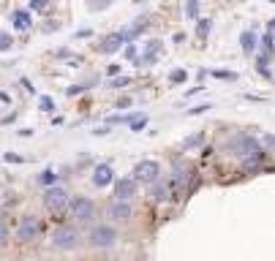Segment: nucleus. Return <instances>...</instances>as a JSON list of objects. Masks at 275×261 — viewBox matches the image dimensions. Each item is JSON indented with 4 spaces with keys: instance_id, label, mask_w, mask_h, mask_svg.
I'll return each instance as SVG.
<instances>
[{
    "instance_id": "f257e3e1",
    "label": "nucleus",
    "mask_w": 275,
    "mask_h": 261,
    "mask_svg": "<svg viewBox=\"0 0 275 261\" xmlns=\"http://www.w3.org/2000/svg\"><path fill=\"white\" fill-rule=\"evenodd\" d=\"M82 245V232H79V226H74V223H63V226H58L52 232V237H49V248L52 250H74Z\"/></svg>"
},
{
    "instance_id": "f03ea898",
    "label": "nucleus",
    "mask_w": 275,
    "mask_h": 261,
    "mask_svg": "<svg viewBox=\"0 0 275 261\" xmlns=\"http://www.w3.org/2000/svg\"><path fill=\"white\" fill-rule=\"evenodd\" d=\"M68 209L76 218V223H93L95 215H98V207H95L93 199L88 196H71L68 199Z\"/></svg>"
},
{
    "instance_id": "7ed1b4c3",
    "label": "nucleus",
    "mask_w": 275,
    "mask_h": 261,
    "mask_svg": "<svg viewBox=\"0 0 275 261\" xmlns=\"http://www.w3.org/2000/svg\"><path fill=\"white\" fill-rule=\"evenodd\" d=\"M117 239H120V234H117V229L109 226V223H98V226H93L88 234V245L90 248H98V250L112 248Z\"/></svg>"
},
{
    "instance_id": "20e7f679",
    "label": "nucleus",
    "mask_w": 275,
    "mask_h": 261,
    "mask_svg": "<svg viewBox=\"0 0 275 261\" xmlns=\"http://www.w3.org/2000/svg\"><path fill=\"white\" fill-rule=\"evenodd\" d=\"M44 226H41V218L38 215H22L19 218V226H17V239L25 245L35 242V239L41 237Z\"/></svg>"
},
{
    "instance_id": "39448f33",
    "label": "nucleus",
    "mask_w": 275,
    "mask_h": 261,
    "mask_svg": "<svg viewBox=\"0 0 275 261\" xmlns=\"http://www.w3.org/2000/svg\"><path fill=\"white\" fill-rule=\"evenodd\" d=\"M161 55H164V41L150 38V41H145V44H142V49H139V55H136L134 65H136V68H150V65L158 63Z\"/></svg>"
},
{
    "instance_id": "423d86ee",
    "label": "nucleus",
    "mask_w": 275,
    "mask_h": 261,
    "mask_svg": "<svg viewBox=\"0 0 275 261\" xmlns=\"http://www.w3.org/2000/svg\"><path fill=\"white\" fill-rule=\"evenodd\" d=\"M44 207H47V212H52V215H60L65 207H68V193H65V188H60V185H52V188H44Z\"/></svg>"
},
{
    "instance_id": "0eeeda50",
    "label": "nucleus",
    "mask_w": 275,
    "mask_h": 261,
    "mask_svg": "<svg viewBox=\"0 0 275 261\" xmlns=\"http://www.w3.org/2000/svg\"><path fill=\"white\" fill-rule=\"evenodd\" d=\"M161 177V163L153 161V158H145V161H139L134 166V180L142 182V185H150V182H155Z\"/></svg>"
},
{
    "instance_id": "6e6552de",
    "label": "nucleus",
    "mask_w": 275,
    "mask_h": 261,
    "mask_svg": "<svg viewBox=\"0 0 275 261\" xmlns=\"http://www.w3.org/2000/svg\"><path fill=\"white\" fill-rule=\"evenodd\" d=\"M191 177H193L191 163H185L183 158H177V161L172 163V180H169V185L175 188V191H185V185L191 182Z\"/></svg>"
},
{
    "instance_id": "1a4fd4ad",
    "label": "nucleus",
    "mask_w": 275,
    "mask_h": 261,
    "mask_svg": "<svg viewBox=\"0 0 275 261\" xmlns=\"http://www.w3.org/2000/svg\"><path fill=\"white\" fill-rule=\"evenodd\" d=\"M150 30V19L147 17H139V19H134V22H128V25H123V28L117 30L120 33V38L125 41V44H134V41H139L142 35Z\"/></svg>"
},
{
    "instance_id": "9d476101",
    "label": "nucleus",
    "mask_w": 275,
    "mask_h": 261,
    "mask_svg": "<svg viewBox=\"0 0 275 261\" xmlns=\"http://www.w3.org/2000/svg\"><path fill=\"white\" fill-rule=\"evenodd\" d=\"M131 215H134V207H131L128 202H109L106 204V218H109L112 223H128Z\"/></svg>"
},
{
    "instance_id": "9b49d317",
    "label": "nucleus",
    "mask_w": 275,
    "mask_h": 261,
    "mask_svg": "<svg viewBox=\"0 0 275 261\" xmlns=\"http://www.w3.org/2000/svg\"><path fill=\"white\" fill-rule=\"evenodd\" d=\"M123 47H125V41L120 38V33H117V30H115V33H106L98 44H93V49L98 55H117Z\"/></svg>"
},
{
    "instance_id": "f8f14e48",
    "label": "nucleus",
    "mask_w": 275,
    "mask_h": 261,
    "mask_svg": "<svg viewBox=\"0 0 275 261\" xmlns=\"http://www.w3.org/2000/svg\"><path fill=\"white\" fill-rule=\"evenodd\" d=\"M136 188H139V182L134 177H120V180H115V199L117 202H131L136 196Z\"/></svg>"
},
{
    "instance_id": "ddd939ff",
    "label": "nucleus",
    "mask_w": 275,
    "mask_h": 261,
    "mask_svg": "<svg viewBox=\"0 0 275 261\" xmlns=\"http://www.w3.org/2000/svg\"><path fill=\"white\" fill-rule=\"evenodd\" d=\"M8 19H11V30H17V33L33 30V14H30L28 8H14Z\"/></svg>"
},
{
    "instance_id": "4468645a",
    "label": "nucleus",
    "mask_w": 275,
    "mask_h": 261,
    "mask_svg": "<svg viewBox=\"0 0 275 261\" xmlns=\"http://www.w3.org/2000/svg\"><path fill=\"white\" fill-rule=\"evenodd\" d=\"M256 49H259V33L253 28L243 30V33H240V52L245 55V58H253Z\"/></svg>"
},
{
    "instance_id": "2eb2a0df",
    "label": "nucleus",
    "mask_w": 275,
    "mask_h": 261,
    "mask_svg": "<svg viewBox=\"0 0 275 261\" xmlns=\"http://www.w3.org/2000/svg\"><path fill=\"white\" fill-rule=\"evenodd\" d=\"M93 185L95 188H106V185H112L115 182V169L109 166V163H98V166L93 169Z\"/></svg>"
},
{
    "instance_id": "dca6fc26",
    "label": "nucleus",
    "mask_w": 275,
    "mask_h": 261,
    "mask_svg": "<svg viewBox=\"0 0 275 261\" xmlns=\"http://www.w3.org/2000/svg\"><path fill=\"white\" fill-rule=\"evenodd\" d=\"M150 199L155 204H164V202L172 199V185L164 180V177H158L155 182H150Z\"/></svg>"
},
{
    "instance_id": "f3484780",
    "label": "nucleus",
    "mask_w": 275,
    "mask_h": 261,
    "mask_svg": "<svg viewBox=\"0 0 275 261\" xmlns=\"http://www.w3.org/2000/svg\"><path fill=\"white\" fill-rule=\"evenodd\" d=\"M256 52H262V55H267L270 60H275V41H273V33L259 35V49H256Z\"/></svg>"
},
{
    "instance_id": "a211bd4d",
    "label": "nucleus",
    "mask_w": 275,
    "mask_h": 261,
    "mask_svg": "<svg viewBox=\"0 0 275 261\" xmlns=\"http://www.w3.org/2000/svg\"><path fill=\"white\" fill-rule=\"evenodd\" d=\"M183 14H185L188 22H196L202 17V0H185V6H183Z\"/></svg>"
},
{
    "instance_id": "6ab92c4d",
    "label": "nucleus",
    "mask_w": 275,
    "mask_h": 261,
    "mask_svg": "<svg viewBox=\"0 0 275 261\" xmlns=\"http://www.w3.org/2000/svg\"><path fill=\"white\" fill-rule=\"evenodd\" d=\"M193 33H196V38H199V41H205L207 35L213 33V19L210 17H199V19H196V28H193Z\"/></svg>"
},
{
    "instance_id": "aec40b11",
    "label": "nucleus",
    "mask_w": 275,
    "mask_h": 261,
    "mask_svg": "<svg viewBox=\"0 0 275 261\" xmlns=\"http://www.w3.org/2000/svg\"><path fill=\"white\" fill-rule=\"evenodd\" d=\"M131 82H134V76H128V74H120V76H112L109 82H106V87L109 90H123V87H128Z\"/></svg>"
},
{
    "instance_id": "412c9836",
    "label": "nucleus",
    "mask_w": 275,
    "mask_h": 261,
    "mask_svg": "<svg viewBox=\"0 0 275 261\" xmlns=\"http://www.w3.org/2000/svg\"><path fill=\"white\" fill-rule=\"evenodd\" d=\"M166 82H169V85H185V82H188V71L185 68H172L169 76H166Z\"/></svg>"
},
{
    "instance_id": "4be33fe9",
    "label": "nucleus",
    "mask_w": 275,
    "mask_h": 261,
    "mask_svg": "<svg viewBox=\"0 0 275 261\" xmlns=\"http://www.w3.org/2000/svg\"><path fill=\"white\" fill-rule=\"evenodd\" d=\"M90 85H95V79L79 82V85H71V87H65V95H68V98H74V95H82L85 90H90Z\"/></svg>"
},
{
    "instance_id": "5701e85b",
    "label": "nucleus",
    "mask_w": 275,
    "mask_h": 261,
    "mask_svg": "<svg viewBox=\"0 0 275 261\" xmlns=\"http://www.w3.org/2000/svg\"><path fill=\"white\" fill-rule=\"evenodd\" d=\"M38 182H41L44 188H52V185H58V174H55V169H44V172L38 174Z\"/></svg>"
},
{
    "instance_id": "b1692460",
    "label": "nucleus",
    "mask_w": 275,
    "mask_h": 261,
    "mask_svg": "<svg viewBox=\"0 0 275 261\" xmlns=\"http://www.w3.org/2000/svg\"><path fill=\"white\" fill-rule=\"evenodd\" d=\"M202 142H205V131H199V134H191L188 139H183V150H193V147H199Z\"/></svg>"
},
{
    "instance_id": "393cba45",
    "label": "nucleus",
    "mask_w": 275,
    "mask_h": 261,
    "mask_svg": "<svg viewBox=\"0 0 275 261\" xmlns=\"http://www.w3.org/2000/svg\"><path fill=\"white\" fill-rule=\"evenodd\" d=\"M207 76H215V79H223V82H237L240 79L237 71H207Z\"/></svg>"
},
{
    "instance_id": "a878e982",
    "label": "nucleus",
    "mask_w": 275,
    "mask_h": 261,
    "mask_svg": "<svg viewBox=\"0 0 275 261\" xmlns=\"http://www.w3.org/2000/svg\"><path fill=\"white\" fill-rule=\"evenodd\" d=\"M120 52H123V58L128 60V63H134L136 55H139V44H136V41H134V44H125V47L120 49Z\"/></svg>"
},
{
    "instance_id": "bb28decb",
    "label": "nucleus",
    "mask_w": 275,
    "mask_h": 261,
    "mask_svg": "<svg viewBox=\"0 0 275 261\" xmlns=\"http://www.w3.org/2000/svg\"><path fill=\"white\" fill-rule=\"evenodd\" d=\"M38 109L47 112V115H52V112L58 109V106H55V98L52 95H41V98H38Z\"/></svg>"
},
{
    "instance_id": "cd10ccee",
    "label": "nucleus",
    "mask_w": 275,
    "mask_h": 261,
    "mask_svg": "<svg viewBox=\"0 0 275 261\" xmlns=\"http://www.w3.org/2000/svg\"><path fill=\"white\" fill-rule=\"evenodd\" d=\"M49 3H52V0H28V11L30 14H38V11H47L49 8Z\"/></svg>"
},
{
    "instance_id": "c85d7f7f",
    "label": "nucleus",
    "mask_w": 275,
    "mask_h": 261,
    "mask_svg": "<svg viewBox=\"0 0 275 261\" xmlns=\"http://www.w3.org/2000/svg\"><path fill=\"white\" fill-rule=\"evenodd\" d=\"M147 120H150V117H147V115H139V117H136V120L134 122H131V131H134V134H142V131H145V128H147Z\"/></svg>"
},
{
    "instance_id": "c756f323",
    "label": "nucleus",
    "mask_w": 275,
    "mask_h": 261,
    "mask_svg": "<svg viewBox=\"0 0 275 261\" xmlns=\"http://www.w3.org/2000/svg\"><path fill=\"white\" fill-rule=\"evenodd\" d=\"M210 109H213V104H196L193 109L185 112V117H199V115H205V112H210Z\"/></svg>"
},
{
    "instance_id": "7c9ffc66",
    "label": "nucleus",
    "mask_w": 275,
    "mask_h": 261,
    "mask_svg": "<svg viewBox=\"0 0 275 261\" xmlns=\"http://www.w3.org/2000/svg\"><path fill=\"white\" fill-rule=\"evenodd\" d=\"M14 47V38L8 33H0V52H11Z\"/></svg>"
},
{
    "instance_id": "2f4dec72",
    "label": "nucleus",
    "mask_w": 275,
    "mask_h": 261,
    "mask_svg": "<svg viewBox=\"0 0 275 261\" xmlns=\"http://www.w3.org/2000/svg\"><path fill=\"white\" fill-rule=\"evenodd\" d=\"M112 6V0H90V11H104Z\"/></svg>"
},
{
    "instance_id": "473e14b6",
    "label": "nucleus",
    "mask_w": 275,
    "mask_h": 261,
    "mask_svg": "<svg viewBox=\"0 0 275 261\" xmlns=\"http://www.w3.org/2000/svg\"><path fill=\"white\" fill-rule=\"evenodd\" d=\"M104 74L109 76V79H112V76H120V74H123V65H120V63H109Z\"/></svg>"
},
{
    "instance_id": "72a5a7b5",
    "label": "nucleus",
    "mask_w": 275,
    "mask_h": 261,
    "mask_svg": "<svg viewBox=\"0 0 275 261\" xmlns=\"http://www.w3.org/2000/svg\"><path fill=\"white\" fill-rule=\"evenodd\" d=\"M262 147L264 150H275V136L273 134H262Z\"/></svg>"
},
{
    "instance_id": "f704fd0d",
    "label": "nucleus",
    "mask_w": 275,
    "mask_h": 261,
    "mask_svg": "<svg viewBox=\"0 0 275 261\" xmlns=\"http://www.w3.org/2000/svg\"><path fill=\"white\" fill-rule=\"evenodd\" d=\"M131 104H134V98H131V95H123V98H117L115 109H128Z\"/></svg>"
},
{
    "instance_id": "c9c22d12",
    "label": "nucleus",
    "mask_w": 275,
    "mask_h": 261,
    "mask_svg": "<svg viewBox=\"0 0 275 261\" xmlns=\"http://www.w3.org/2000/svg\"><path fill=\"white\" fill-rule=\"evenodd\" d=\"M8 242V226H6V221H0V248Z\"/></svg>"
},
{
    "instance_id": "e433bc0d",
    "label": "nucleus",
    "mask_w": 275,
    "mask_h": 261,
    "mask_svg": "<svg viewBox=\"0 0 275 261\" xmlns=\"http://www.w3.org/2000/svg\"><path fill=\"white\" fill-rule=\"evenodd\" d=\"M3 161H6V163H22L25 158L17 155V152H6V155H3Z\"/></svg>"
},
{
    "instance_id": "4c0bfd02",
    "label": "nucleus",
    "mask_w": 275,
    "mask_h": 261,
    "mask_svg": "<svg viewBox=\"0 0 275 261\" xmlns=\"http://www.w3.org/2000/svg\"><path fill=\"white\" fill-rule=\"evenodd\" d=\"M19 85H22V87H25V93H30V95H33V93H35V87H33V82H30V79H28V76H22V79H19Z\"/></svg>"
},
{
    "instance_id": "58836bf2",
    "label": "nucleus",
    "mask_w": 275,
    "mask_h": 261,
    "mask_svg": "<svg viewBox=\"0 0 275 261\" xmlns=\"http://www.w3.org/2000/svg\"><path fill=\"white\" fill-rule=\"evenodd\" d=\"M74 38H79V41H82V38H93V30H90V28L76 30V33H74Z\"/></svg>"
},
{
    "instance_id": "ea45409f",
    "label": "nucleus",
    "mask_w": 275,
    "mask_h": 261,
    "mask_svg": "<svg viewBox=\"0 0 275 261\" xmlns=\"http://www.w3.org/2000/svg\"><path fill=\"white\" fill-rule=\"evenodd\" d=\"M55 58H58V60H71V58H74V52H71V49H58Z\"/></svg>"
},
{
    "instance_id": "a19ab883",
    "label": "nucleus",
    "mask_w": 275,
    "mask_h": 261,
    "mask_svg": "<svg viewBox=\"0 0 275 261\" xmlns=\"http://www.w3.org/2000/svg\"><path fill=\"white\" fill-rule=\"evenodd\" d=\"M14 120H17V112H11V115H3V117H0V125H11Z\"/></svg>"
},
{
    "instance_id": "79ce46f5",
    "label": "nucleus",
    "mask_w": 275,
    "mask_h": 261,
    "mask_svg": "<svg viewBox=\"0 0 275 261\" xmlns=\"http://www.w3.org/2000/svg\"><path fill=\"white\" fill-rule=\"evenodd\" d=\"M202 90H205V85H196V87H191V90H185V98H191V95L202 93Z\"/></svg>"
},
{
    "instance_id": "37998d69",
    "label": "nucleus",
    "mask_w": 275,
    "mask_h": 261,
    "mask_svg": "<svg viewBox=\"0 0 275 261\" xmlns=\"http://www.w3.org/2000/svg\"><path fill=\"white\" fill-rule=\"evenodd\" d=\"M109 131H112L109 125H101V128H95V131H93V136H106Z\"/></svg>"
},
{
    "instance_id": "c03bdc74",
    "label": "nucleus",
    "mask_w": 275,
    "mask_h": 261,
    "mask_svg": "<svg viewBox=\"0 0 275 261\" xmlns=\"http://www.w3.org/2000/svg\"><path fill=\"white\" fill-rule=\"evenodd\" d=\"M52 30H60V22H49V25H44V33H52Z\"/></svg>"
},
{
    "instance_id": "a18cd8bd",
    "label": "nucleus",
    "mask_w": 275,
    "mask_h": 261,
    "mask_svg": "<svg viewBox=\"0 0 275 261\" xmlns=\"http://www.w3.org/2000/svg\"><path fill=\"white\" fill-rule=\"evenodd\" d=\"M33 134H35L33 128H19V136H22V139H28V136H33Z\"/></svg>"
},
{
    "instance_id": "49530a36",
    "label": "nucleus",
    "mask_w": 275,
    "mask_h": 261,
    "mask_svg": "<svg viewBox=\"0 0 275 261\" xmlns=\"http://www.w3.org/2000/svg\"><path fill=\"white\" fill-rule=\"evenodd\" d=\"M172 41H175V44H183V41H185V33H175V35H172Z\"/></svg>"
},
{
    "instance_id": "de8ad7c7",
    "label": "nucleus",
    "mask_w": 275,
    "mask_h": 261,
    "mask_svg": "<svg viewBox=\"0 0 275 261\" xmlns=\"http://www.w3.org/2000/svg\"><path fill=\"white\" fill-rule=\"evenodd\" d=\"M267 33H275V17H273V19H270V22H267Z\"/></svg>"
},
{
    "instance_id": "09e8293b",
    "label": "nucleus",
    "mask_w": 275,
    "mask_h": 261,
    "mask_svg": "<svg viewBox=\"0 0 275 261\" xmlns=\"http://www.w3.org/2000/svg\"><path fill=\"white\" fill-rule=\"evenodd\" d=\"M196 76H199V82H205L207 79V68H199V74H196Z\"/></svg>"
},
{
    "instance_id": "8fccbe9b",
    "label": "nucleus",
    "mask_w": 275,
    "mask_h": 261,
    "mask_svg": "<svg viewBox=\"0 0 275 261\" xmlns=\"http://www.w3.org/2000/svg\"><path fill=\"white\" fill-rule=\"evenodd\" d=\"M131 3H134V6H142V3H147V0H131Z\"/></svg>"
},
{
    "instance_id": "3c124183",
    "label": "nucleus",
    "mask_w": 275,
    "mask_h": 261,
    "mask_svg": "<svg viewBox=\"0 0 275 261\" xmlns=\"http://www.w3.org/2000/svg\"><path fill=\"white\" fill-rule=\"evenodd\" d=\"M0 221H3V212H0Z\"/></svg>"
},
{
    "instance_id": "603ef678",
    "label": "nucleus",
    "mask_w": 275,
    "mask_h": 261,
    "mask_svg": "<svg viewBox=\"0 0 275 261\" xmlns=\"http://www.w3.org/2000/svg\"><path fill=\"white\" fill-rule=\"evenodd\" d=\"M273 41H275V33H273Z\"/></svg>"
},
{
    "instance_id": "864d4df0",
    "label": "nucleus",
    "mask_w": 275,
    "mask_h": 261,
    "mask_svg": "<svg viewBox=\"0 0 275 261\" xmlns=\"http://www.w3.org/2000/svg\"><path fill=\"white\" fill-rule=\"evenodd\" d=\"M270 3H275V0H270Z\"/></svg>"
},
{
    "instance_id": "5fc2aeb1",
    "label": "nucleus",
    "mask_w": 275,
    "mask_h": 261,
    "mask_svg": "<svg viewBox=\"0 0 275 261\" xmlns=\"http://www.w3.org/2000/svg\"><path fill=\"white\" fill-rule=\"evenodd\" d=\"M273 82H275V76H273Z\"/></svg>"
},
{
    "instance_id": "6e6d98bb",
    "label": "nucleus",
    "mask_w": 275,
    "mask_h": 261,
    "mask_svg": "<svg viewBox=\"0 0 275 261\" xmlns=\"http://www.w3.org/2000/svg\"><path fill=\"white\" fill-rule=\"evenodd\" d=\"M112 3H115V0H112Z\"/></svg>"
}]
</instances>
